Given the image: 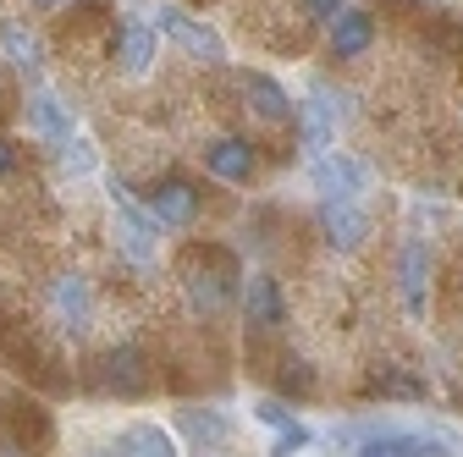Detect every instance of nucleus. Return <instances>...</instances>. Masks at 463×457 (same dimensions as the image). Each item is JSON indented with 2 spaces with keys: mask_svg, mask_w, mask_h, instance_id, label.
Listing matches in <instances>:
<instances>
[{
  "mask_svg": "<svg viewBox=\"0 0 463 457\" xmlns=\"http://www.w3.org/2000/svg\"><path fill=\"white\" fill-rule=\"evenodd\" d=\"M293 117H298V133H304V149H309V154L336 149V122H331V110L320 105V94H309V99L293 110Z\"/></svg>",
  "mask_w": 463,
  "mask_h": 457,
  "instance_id": "6ab92c4d",
  "label": "nucleus"
},
{
  "mask_svg": "<svg viewBox=\"0 0 463 457\" xmlns=\"http://www.w3.org/2000/svg\"><path fill=\"white\" fill-rule=\"evenodd\" d=\"M199 182L188 177V171H165V177H155L149 188H144V215L160 226V232H183V226H194L199 220Z\"/></svg>",
  "mask_w": 463,
  "mask_h": 457,
  "instance_id": "7ed1b4c3",
  "label": "nucleus"
},
{
  "mask_svg": "<svg viewBox=\"0 0 463 457\" xmlns=\"http://www.w3.org/2000/svg\"><path fill=\"white\" fill-rule=\"evenodd\" d=\"M315 226H320L326 248H336V254H354V248H364V238H370V215H364V204H354V199H320Z\"/></svg>",
  "mask_w": 463,
  "mask_h": 457,
  "instance_id": "0eeeda50",
  "label": "nucleus"
},
{
  "mask_svg": "<svg viewBox=\"0 0 463 457\" xmlns=\"http://www.w3.org/2000/svg\"><path fill=\"white\" fill-rule=\"evenodd\" d=\"M309 182H315L320 199H354V204H364L370 171H364V160H354L347 149H326V154H315V165H309Z\"/></svg>",
  "mask_w": 463,
  "mask_h": 457,
  "instance_id": "39448f33",
  "label": "nucleus"
},
{
  "mask_svg": "<svg viewBox=\"0 0 463 457\" xmlns=\"http://www.w3.org/2000/svg\"><path fill=\"white\" fill-rule=\"evenodd\" d=\"M122 457H183L177 435L160 430V424H128L122 430Z\"/></svg>",
  "mask_w": 463,
  "mask_h": 457,
  "instance_id": "aec40b11",
  "label": "nucleus"
},
{
  "mask_svg": "<svg viewBox=\"0 0 463 457\" xmlns=\"http://www.w3.org/2000/svg\"><path fill=\"white\" fill-rule=\"evenodd\" d=\"M183 293H188V309L199 320H221L232 303H238V270H232L226 254H210V259H194L183 270Z\"/></svg>",
  "mask_w": 463,
  "mask_h": 457,
  "instance_id": "f03ea898",
  "label": "nucleus"
},
{
  "mask_svg": "<svg viewBox=\"0 0 463 457\" xmlns=\"http://www.w3.org/2000/svg\"><path fill=\"white\" fill-rule=\"evenodd\" d=\"M354 457H452V446L441 435H409V430H381L370 435Z\"/></svg>",
  "mask_w": 463,
  "mask_h": 457,
  "instance_id": "dca6fc26",
  "label": "nucleus"
},
{
  "mask_svg": "<svg viewBox=\"0 0 463 457\" xmlns=\"http://www.w3.org/2000/svg\"><path fill=\"white\" fill-rule=\"evenodd\" d=\"M12 171H17V144H12L6 133H0V182H6Z\"/></svg>",
  "mask_w": 463,
  "mask_h": 457,
  "instance_id": "bb28decb",
  "label": "nucleus"
},
{
  "mask_svg": "<svg viewBox=\"0 0 463 457\" xmlns=\"http://www.w3.org/2000/svg\"><path fill=\"white\" fill-rule=\"evenodd\" d=\"M0 50H6L12 72H23V78H39V72H44V44H39L33 28H23V23H0Z\"/></svg>",
  "mask_w": 463,
  "mask_h": 457,
  "instance_id": "a211bd4d",
  "label": "nucleus"
},
{
  "mask_svg": "<svg viewBox=\"0 0 463 457\" xmlns=\"http://www.w3.org/2000/svg\"><path fill=\"white\" fill-rule=\"evenodd\" d=\"M177 430L199 446V452H221L232 441V419L221 408H177Z\"/></svg>",
  "mask_w": 463,
  "mask_h": 457,
  "instance_id": "f3484780",
  "label": "nucleus"
},
{
  "mask_svg": "<svg viewBox=\"0 0 463 457\" xmlns=\"http://www.w3.org/2000/svg\"><path fill=\"white\" fill-rule=\"evenodd\" d=\"M28 6H39V12H55V6H67V0H28Z\"/></svg>",
  "mask_w": 463,
  "mask_h": 457,
  "instance_id": "c85d7f7f",
  "label": "nucleus"
},
{
  "mask_svg": "<svg viewBox=\"0 0 463 457\" xmlns=\"http://www.w3.org/2000/svg\"><path fill=\"white\" fill-rule=\"evenodd\" d=\"M155 55H160V33L144 17H122V28H116V67L128 78H144L155 67Z\"/></svg>",
  "mask_w": 463,
  "mask_h": 457,
  "instance_id": "2eb2a0df",
  "label": "nucleus"
},
{
  "mask_svg": "<svg viewBox=\"0 0 463 457\" xmlns=\"http://www.w3.org/2000/svg\"><path fill=\"white\" fill-rule=\"evenodd\" d=\"M243 320L254 336H276L287 325V298H281V281L270 270H254L249 287H243Z\"/></svg>",
  "mask_w": 463,
  "mask_h": 457,
  "instance_id": "1a4fd4ad",
  "label": "nucleus"
},
{
  "mask_svg": "<svg viewBox=\"0 0 463 457\" xmlns=\"http://www.w3.org/2000/svg\"><path fill=\"white\" fill-rule=\"evenodd\" d=\"M89 457H110V452H89Z\"/></svg>",
  "mask_w": 463,
  "mask_h": 457,
  "instance_id": "c756f323",
  "label": "nucleus"
},
{
  "mask_svg": "<svg viewBox=\"0 0 463 457\" xmlns=\"http://www.w3.org/2000/svg\"><path fill=\"white\" fill-rule=\"evenodd\" d=\"M0 457H28V446H17V441H6V435H0Z\"/></svg>",
  "mask_w": 463,
  "mask_h": 457,
  "instance_id": "cd10ccee",
  "label": "nucleus"
},
{
  "mask_svg": "<svg viewBox=\"0 0 463 457\" xmlns=\"http://www.w3.org/2000/svg\"><path fill=\"white\" fill-rule=\"evenodd\" d=\"M50 320L61 325L72 341L94 331V287H89L78 270H67V275L50 281Z\"/></svg>",
  "mask_w": 463,
  "mask_h": 457,
  "instance_id": "423d86ee",
  "label": "nucleus"
},
{
  "mask_svg": "<svg viewBox=\"0 0 463 457\" xmlns=\"http://www.w3.org/2000/svg\"><path fill=\"white\" fill-rule=\"evenodd\" d=\"M28 127H33L50 149H61V144L78 133L72 105H61V94H50L44 83H33V89H28Z\"/></svg>",
  "mask_w": 463,
  "mask_h": 457,
  "instance_id": "f8f14e48",
  "label": "nucleus"
},
{
  "mask_svg": "<svg viewBox=\"0 0 463 457\" xmlns=\"http://www.w3.org/2000/svg\"><path fill=\"white\" fill-rule=\"evenodd\" d=\"M94 165H99V154H94V138H83V133H72L67 144H61V171L78 182V177H94Z\"/></svg>",
  "mask_w": 463,
  "mask_h": 457,
  "instance_id": "4be33fe9",
  "label": "nucleus"
},
{
  "mask_svg": "<svg viewBox=\"0 0 463 457\" xmlns=\"http://www.w3.org/2000/svg\"><path fill=\"white\" fill-rule=\"evenodd\" d=\"M397 298H402V309H409L414 320L430 303V243L425 238H409L402 254H397Z\"/></svg>",
  "mask_w": 463,
  "mask_h": 457,
  "instance_id": "9d476101",
  "label": "nucleus"
},
{
  "mask_svg": "<svg viewBox=\"0 0 463 457\" xmlns=\"http://www.w3.org/2000/svg\"><path fill=\"white\" fill-rule=\"evenodd\" d=\"M204 171H210L215 182H226V188H249V182H254V171H260V154H254L249 138L221 133V138L204 144Z\"/></svg>",
  "mask_w": 463,
  "mask_h": 457,
  "instance_id": "6e6552de",
  "label": "nucleus"
},
{
  "mask_svg": "<svg viewBox=\"0 0 463 457\" xmlns=\"http://www.w3.org/2000/svg\"><path fill=\"white\" fill-rule=\"evenodd\" d=\"M298 6H304V17H309V23H320V28H326V23H336V17L347 12V0H298Z\"/></svg>",
  "mask_w": 463,
  "mask_h": 457,
  "instance_id": "a878e982",
  "label": "nucleus"
},
{
  "mask_svg": "<svg viewBox=\"0 0 463 457\" xmlns=\"http://www.w3.org/2000/svg\"><path fill=\"white\" fill-rule=\"evenodd\" d=\"M309 441H315V435H309V424H287V430H276V441H270V457H298Z\"/></svg>",
  "mask_w": 463,
  "mask_h": 457,
  "instance_id": "b1692460",
  "label": "nucleus"
},
{
  "mask_svg": "<svg viewBox=\"0 0 463 457\" xmlns=\"http://www.w3.org/2000/svg\"><path fill=\"white\" fill-rule=\"evenodd\" d=\"M110 232H116V248H122L138 270L160 259V226L144 215V204L133 199V188L122 177H110Z\"/></svg>",
  "mask_w": 463,
  "mask_h": 457,
  "instance_id": "f257e3e1",
  "label": "nucleus"
},
{
  "mask_svg": "<svg viewBox=\"0 0 463 457\" xmlns=\"http://www.w3.org/2000/svg\"><path fill=\"white\" fill-rule=\"evenodd\" d=\"M199 457H215V452H199Z\"/></svg>",
  "mask_w": 463,
  "mask_h": 457,
  "instance_id": "7c9ffc66",
  "label": "nucleus"
},
{
  "mask_svg": "<svg viewBox=\"0 0 463 457\" xmlns=\"http://www.w3.org/2000/svg\"><path fill=\"white\" fill-rule=\"evenodd\" d=\"M254 419H260V424H270V430H287V424H298V414L287 408L281 396H260V403H254Z\"/></svg>",
  "mask_w": 463,
  "mask_h": 457,
  "instance_id": "5701e85b",
  "label": "nucleus"
},
{
  "mask_svg": "<svg viewBox=\"0 0 463 457\" xmlns=\"http://www.w3.org/2000/svg\"><path fill=\"white\" fill-rule=\"evenodd\" d=\"M370 44H375V12H364V6H347L336 23H326L331 61H359V55H370Z\"/></svg>",
  "mask_w": 463,
  "mask_h": 457,
  "instance_id": "9b49d317",
  "label": "nucleus"
},
{
  "mask_svg": "<svg viewBox=\"0 0 463 457\" xmlns=\"http://www.w3.org/2000/svg\"><path fill=\"white\" fill-rule=\"evenodd\" d=\"M281 386H287V396H293V391H298V396H309V391H315L309 364H304V359H287V364H281Z\"/></svg>",
  "mask_w": 463,
  "mask_h": 457,
  "instance_id": "393cba45",
  "label": "nucleus"
},
{
  "mask_svg": "<svg viewBox=\"0 0 463 457\" xmlns=\"http://www.w3.org/2000/svg\"><path fill=\"white\" fill-rule=\"evenodd\" d=\"M99 380H105V391H116V396H138V391L149 386V353L133 348V341L110 348V353L99 359Z\"/></svg>",
  "mask_w": 463,
  "mask_h": 457,
  "instance_id": "4468645a",
  "label": "nucleus"
},
{
  "mask_svg": "<svg viewBox=\"0 0 463 457\" xmlns=\"http://www.w3.org/2000/svg\"><path fill=\"white\" fill-rule=\"evenodd\" d=\"M149 28H155V33H165L171 44H177V50H188L194 61H204V67H221V61H226V44H221V33H215L204 17H188L183 6H171V0H165V6L149 17Z\"/></svg>",
  "mask_w": 463,
  "mask_h": 457,
  "instance_id": "20e7f679",
  "label": "nucleus"
},
{
  "mask_svg": "<svg viewBox=\"0 0 463 457\" xmlns=\"http://www.w3.org/2000/svg\"><path fill=\"white\" fill-rule=\"evenodd\" d=\"M238 89H243V105L254 110V122H265V127H281V122H293V94H287L270 72H243L238 78Z\"/></svg>",
  "mask_w": 463,
  "mask_h": 457,
  "instance_id": "ddd939ff",
  "label": "nucleus"
},
{
  "mask_svg": "<svg viewBox=\"0 0 463 457\" xmlns=\"http://www.w3.org/2000/svg\"><path fill=\"white\" fill-rule=\"evenodd\" d=\"M375 391L381 396H392V403H425V396H430V380L425 375H414V369H381L375 375Z\"/></svg>",
  "mask_w": 463,
  "mask_h": 457,
  "instance_id": "412c9836",
  "label": "nucleus"
}]
</instances>
